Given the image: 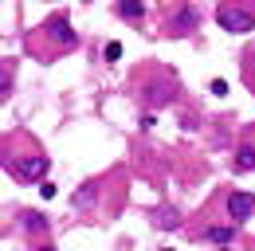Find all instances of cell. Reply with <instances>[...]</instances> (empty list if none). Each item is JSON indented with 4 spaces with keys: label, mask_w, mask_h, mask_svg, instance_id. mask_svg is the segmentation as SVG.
Returning a JSON list of instances; mask_svg holds the SVG:
<instances>
[{
    "label": "cell",
    "mask_w": 255,
    "mask_h": 251,
    "mask_svg": "<svg viewBox=\"0 0 255 251\" xmlns=\"http://www.w3.org/2000/svg\"><path fill=\"white\" fill-rule=\"evenodd\" d=\"M216 24L232 35H248L255 31V4H244V0H224L216 8Z\"/></svg>",
    "instance_id": "1"
},
{
    "label": "cell",
    "mask_w": 255,
    "mask_h": 251,
    "mask_svg": "<svg viewBox=\"0 0 255 251\" xmlns=\"http://www.w3.org/2000/svg\"><path fill=\"white\" fill-rule=\"evenodd\" d=\"M200 8L192 4V0H181L169 16H165V24H161V31L165 35H173V39H185V35H192V31H200Z\"/></svg>",
    "instance_id": "2"
},
{
    "label": "cell",
    "mask_w": 255,
    "mask_h": 251,
    "mask_svg": "<svg viewBox=\"0 0 255 251\" xmlns=\"http://www.w3.org/2000/svg\"><path fill=\"white\" fill-rule=\"evenodd\" d=\"M47 169H51V161H47L43 153L8 161V173H12V177H20V181H43V177H47Z\"/></svg>",
    "instance_id": "3"
},
{
    "label": "cell",
    "mask_w": 255,
    "mask_h": 251,
    "mask_svg": "<svg viewBox=\"0 0 255 251\" xmlns=\"http://www.w3.org/2000/svg\"><path fill=\"white\" fill-rule=\"evenodd\" d=\"M43 35H47L55 47H63V51H67V47H79V31L71 28V20H67L63 12H55V16L43 24Z\"/></svg>",
    "instance_id": "4"
},
{
    "label": "cell",
    "mask_w": 255,
    "mask_h": 251,
    "mask_svg": "<svg viewBox=\"0 0 255 251\" xmlns=\"http://www.w3.org/2000/svg\"><path fill=\"white\" fill-rule=\"evenodd\" d=\"M169 98H173V79H149V83L141 87V106H145V110L169 106Z\"/></svg>",
    "instance_id": "5"
},
{
    "label": "cell",
    "mask_w": 255,
    "mask_h": 251,
    "mask_svg": "<svg viewBox=\"0 0 255 251\" xmlns=\"http://www.w3.org/2000/svg\"><path fill=\"white\" fill-rule=\"evenodd\" d=\"M224 208H228V220L244 224V220H252V216H255V196H252V192H240V188H232V192H228V200H224Z\"/></svg>",
    "instance_id": "6"
},
{
    "label": "cell",
    "mask_w": 255,
    "mask_h": 251,
    "mask_svg": "<svg viewBox=\"0 0 255 251\" xmlns=\"http://www.w3.org/2000/svg\"><path fill=\"white\" fill-rule=\"evenodd\" d=\"M196 240H204V244H236V240H240L236 220H232V224H212V228H204Z\"/></svg>",
    "instance_id": "7"
},
{
    "label": "cell",
    "mask_w": 255,
    "mask_h": 251,
    "mask_svg": "<svg viewBox=\"0 0 255 251\" xmlns=\"http://www.w3.org/2000/svg\"><path fill=\"white\" fill-rule=\"evenodd\" d=\"M114 12H118V20H126V24H141V20H145V4H141V0H118Z\"/></svg>",
    "instance_id": "8"
},
{
    "label": "cell",
    "mask_w": 255,
    "mask_h": 251,
    "mask_svg": "<svg viewBox=\"0 0 255 251\" xmlns=\"http://www.w3.org/2000/svg\"><path fill=\"white\" fill-rule=\"evenodd\" d=\"M20 228H24L28 236H47V216L28 208V212H20Z\"/></svg>",
    "instance_id": "9"
},
{
    "label": "cell",
    "mask_w": 255,
    "mask_h": 251,
    "mask_svg": "<svg viewBox=\"0 0 255 251\" xmlns=\"http://www.w3.org/2000/svg\"><path fill=\"white\" fill-rule=\"evenodd\" d=\"M95 204H98V185H83L71 196V208H79V212H91Z\"/></svg>",
    "instance_id": "10"
},
{
    "label": "cell",
    "mask_w": 255,
    "mask_h": 251,
    "mask_svg": "<svg viewBox=\"0 0 255 251\" xmlns=\"http://www.w3.org/2000/svg\"><path fill=\"white\" fill-rule=\"evenodd\" d=\"M232 169L236 173H255V145H240L232 153Z\"/></svg>",
    "instance_id": "11"
},
{
    "label": "cell",
    "mask_w": 255,
    "mask_h": 251,
    "mask_svg": "<svg viewBox=\"0 0 255 251\" xmlns=\"http://www.w3.org/2000/svg\"><path fill=\"white\" fill-rule=\"evenodd\" d=\"M177 224H181L177 208H161V212H157V220H153V228H157V232H165V228H177Z\"/></svg>",
    "instance_id": "12"
},
{
    "label": "cell",
    "mask_w": 255,
    "mask_h": 251,
    "mask_svg": "<svg viewBox=\"0 0 255 251\" xmlns=\"http://www.w3.org/2000/svg\"><path fill=\"white\" fill-rule=\"evenodd\" d=\"M102 55H106L110 63H114V59H122V43H118V39H110V43L102 47Z\"/></svg>",
    "instance_id": "13"
},
{
    "label": "cell",
    "mask_w": 255,
    "mask_h": 251,
    "mask_svg": "<svg viewBox=\"0 0 255 251\" xmlns=\"http://www.w3.org/2000/svg\"><path fill=\"white\" fill-rule=\"evenodd\" d=\"M208 91L216 94V98H224V94H228V83H224V79H212V87H208Z\"/></svg>",
    "instance_id": "14"
},
{
    "label": "cell",
    "mask_w": 255,
    "mask_h": 251,
    "mask_svg": "<svg viewBox=\"0 0 255 251\" xmlns=\"http://www.w3.org/2000/svg\"><path fill=\"white\" fill-rule=\"evenodd\" d=\"M39 196L51 200V196H55V185H51V181H39Z\"/></svg>",
    "instance_id": "15"
},
{
    "label": "cell",
    "mask_w": 255,
    "mask_h": 251,
    "mask_svg": "<svg viewBox=\"0 0 255 251\" xmlns=\"http://www.w3.org/2000/svg\"><path fill=\"white\" fill-rule=\"evenodd\" d=\"M87 4H91V0H87Z\"/></svg>",
    "instance_id": "16"
}]
</instances>
